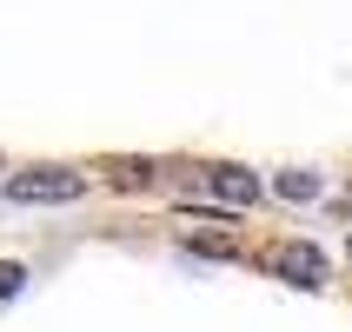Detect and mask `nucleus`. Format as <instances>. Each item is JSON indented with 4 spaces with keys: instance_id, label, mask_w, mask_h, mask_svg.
<instances>
[{
    "instance_id": "obj_2",
    "label": "nucleus",
    "mask_w": 352,
    "mask_h": 332,
    "mask_svg": "<svg viewBox=\"0 0 352 332\" xmlns=\"http://www.w3.org/2000/svg\"><path fill=\"white\" fill-rule=\"evenodd\" d=\"M259 259H266L273 279H286V286H299V293H319V286H326V253H319L313 239H273Z\"/></svg>"
},
{
    "instance_id": "obj_3",
    "label": "nucleus",
    "mask_w": 352,
    "mask_h": 332,
    "mask_svg": "<svg viewBox=\"0 0 352 332\" xmlns=\"http://www.w3.org/2000/svg\"><path fill=\"white\" fill-rule=\"evenodd\" d=\"M199 186H206V193L219 199V206H253L259 199V173H246V166H233V159H219V166H206V173H199Z\"/></svg>"
},
{
    "instance_id": "obj_1",
    "label": "nucleus",
    "mask_w": 352,
    "mask_h": 332,
    "mask_svg": "<svg viewBox=\"0 0 352 332\" xmlns=\"http://www.w3.org/2000/svg\"><path fill=\"white\" fill-rule=\"evenodd\" d=\"M87 186L94 179L80 166H27V173L7 179V199L14 206H74V199H87Z\"/></svg>"
},
{
    "instance_id": "obj_4",
    "label": "nucleus",
    "mask_w": 352,
    "mask_h": 332,
    "mask_svg": "<svg viewBox=\"0 0 352 332\" xmlns=\"http://www.w3.org/2000/svg\"><path fill=\"white\" fill-rule=\"evenodd\" d=\"M273 193H279V199H319V193H326V179L306 173V166H286V173L273 179Z\"/></svg>"
},
{
    "instance_id": "obj_6",
    "label": "nucleus",
    "mask_w": 352,
    "mask_h": 332,
    "mask_svg": "<svg viewBox=\"0 0 352 332\" xmlns=\"http://www.w3.org/2000/svg\"><path fill=\"white\" fill-rule=\"evenodd\" d=\"M160 166H146V159H126V166H113V186H153Z\"/></svg>"
},
{
    "instance_id": "obj_5",
    "label": "nucleus",
    "mask_w": 352,
    "mask_h": 332,
    "mask_svg": "<svg viewBox=\"0 0 352 332\" xmlns=\"http://www.w3.org/2000/svg\"><path fill=\"white\" fill-rule=\"evenodd\" d=\"M186 253H206V259H239V246L226 233H186Z\"/></svg>"
},
{
    "instance_id": "obj_7",
    "label": "nucleus",
    "mask_w": 352,
    "mask_h": 332,
    "mask_svg": "<svg viewBox=\"0 0 352 332\" xmlns=\"http://www.w3.org/2000/svg\"><path fill=\"white\" fill-rule=\"evenodd\" d=\"M20 286H27V266L20 259H0V299H14Z\"/></svg>"
}]
</instances>
